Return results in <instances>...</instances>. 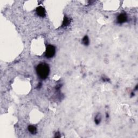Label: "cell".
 Returning <instances> with one entry per match:
<instances>
[{"mask_svg": "<svg viewBox=\"0 0 138 138\" xmlns=\"http://www.w3.org/2000/svg\"><path fill=\"white\" fill-rule=\"evenodd\" d=\"M70 20L69 19V18L67 17H65L64 19L63 22L62 27H66L69 25V24H70Z\"/></svg>", "mask_w": 138, "mask_h": 138, "instance_id": "obj_6", "label": "cell"}, {"mask_svg": "<svg viewBox=\"0 0 138 138\" xmlns=\"http://www.w3.org/2000/svg\"><path fill=\"white\" fill-rule=\"evenodd\" d=\"M83 43L85 45H88L89 44V39L87 36H85L83 38Z\"/></svg>", "mask_w": 138, "mask_h": 138, "instance_id": "obj_7", "label": "cell"}, {"mask_svg": "<svg viewBox=\"0 0 138 138\" xmlns=\"http://www.w3.org/2000/svg\"><path fill=\"white\" fill-rule=\"evenodd\" d=\"M28 131H29L30 133H31L32 134H35L37 132V128L35 126L32 125H30L28 126Z\"/></svg>", "mask_w": 138, "mask_h": 138, "instance_id": "obj_5", "label": "cell"}, {"mask_svg": "<svg viewBox=\"0 0 138 138\" xmlns=\"http://www.w3.org/2000/svg\"><path fill=\"white\" fill-rule=\"evenodd\" d=\"M100 120H101V118H100V117H99L98 116V115H97V116H96V118H95V120H94L95 123H96V124L98 125L99 123H100Z\"/></svg>", "mask_w": 138, "mask_h": 138, "instance_id": "obj_8", "label": "cell"}, {"mask_svg": "<svg viewBox=\"0 0 138 138\" xmlns=\"http://www.w3.org/2000/svg\"><path fill=\"white\" fill-rule=\"evenodd\" d=\"M127 17L126 14H121L118 16L117 17V21L118 23L119 24H122L125 23L127 21Z\"/></svg>", "mask_w": 138, "mask_h": 138, "instance_id": "obj_3", "label": "cell"}, {"mask_svg": "<svg viewBox=\"0 0 138 138\" xmlns=\"http://www.w3.org/2000/svg\"><path fill=\"white\" fill-rule=\"evenodd\" d=\"M36 13L37 14L38 16L42 17H44L45 16V9L42 6H39V7L37 8V9H36Z\"/></svg>", "mask_w": 138, "mask_h": 138, "instance_id": "obj_4", "label": "cell"}, {"mask_svg": "<svg viewBox=\"0 0 138 138\" xmlns=\"http://www.w3.org/2000/svg\"><path fill=\"white\" fill-rule=\"evenodd\" d=\"M36 72L40 79H45L48 78L50 72V68L48 64L44 63L38 64L36 67Z\"/></svg>", "mask_w": 138, "mask_h": 138, "instance_id": "obj_1", "label": "cell"}, {"mask_svg": "<svg viewBox=\"0 0 138 138\" xmlns=\"http://www.w3.org/2000/svg\"><path fill=\"white\" fill-rule=\"evenodd\" d=\"M56 53V48L54 45H48L46 46L45 56L48 58L53 57Z\"/></svg>", "mask_w": 138, "mask_h": 138, "instance_id": "obj_2", "label": "cell"}]
</instances>
